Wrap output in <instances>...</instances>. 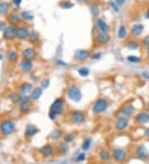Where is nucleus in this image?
I'll return each instance as SVG.
<instances>
[{"label": "nucleus", "instance_id": "obj_52", "mask_svg": "<svg viewBox=\"0 0 149 164\" xmlns=\"http://www.w3.org/2000/svg\"><path fill=\"white\" fill-rule=\"evenodd\" d=\"M147 57L149 58V47H147Z\"/></svg>", "mask_w": 149, "mask_h": 164}, {"label": "nucleus", "instance_id": "obj_45", "mask_svg": "<svg viewBox=\"0 0 149 164\" xmlns=\"http://www.w3.org/2000/svg\"><path fill=\"white\" fill-rule=\"evenodd\" d=\"M56 62L57 65H59V66H61V67H66L68 65L67 62H65L62 61V60H56Z\"/></svg>", "mask_w": 149, "mask_h": 164}, {"label": "nucleus", "instance_id": "obj_27", "mask_svg": "<svg viewBox=\"0 0 149 164\" xmlns=\"http://www.w3.org/2000/svg\"><path fill=\"white\" fill-rule=\"evenodd\" d=\"M127 35H128V31H127L126 26L124 25V24H121V25L118 27L117 37H118V39L124 40L127 37Z\"/></svg>", "mask_w": 149, "mask_h": 164}, {"label": "nucleus", "instance_id": "obj_5", "mask_svg": "<svg viewBox=\"0 0 149 164\" xmlns=\"http://www.w3.org/2000/svg\"><path fill=\"white\" fill-rule=\"evenodd\" d=\"M135 113V107L132 104H125L123 105V107L120 108V110L116 114V118L118 117H126L129 119L130 117L133 115Z\"/></svg>", "mask_w": 149, "mask_h": 164}, {"label": "nucleus", "instance_id": "obj_7", "mask_svg": "<svg viewBox=\"0 0 149 164\" xmlns=\"http://www.w3.org/2000/svg\"><path fill=\"white\" fill-rule=\"evenodd\" d=\"M31 102L32 99L30 95H23L22 96V99L19 102V107H20V111L21 113L24 114H27L30 111H31Z\"/></svg>", "mask_w": 149, "mask_h": 164}, {"label": "nucleus", "instance_id": "obj_36", "mask_svg": "<svg viewBox=\"0 0 149 164\" xmlns=\"http://www.w3.org/2000/svg\"><path fill=\"white\" fill-rule=\"evenodd\" d=\"M78 74L81 77H88L90 74V68L87 66H81L80 68L78 69Z\"/></svg>", "mask_w": 149, "mask_h": 164}, {"label": "nucleus", "instance_id": "obj_17", "mask_svg": "<svg viewBox=\"0 0 149 164\" xmlns=\"http://www.w3.org/2000/svg\"><path fill=\"white\" fill-rule=\"evenodd\" d=\"M33 90V86L29 82H23L18 87V91L23 95H27L28 94H31Z\"/></svg>", "mask_w": 149, "mask_h": 164}, {"label": "nucleus", "instance_id": "obj_30", "mask_svg": "<svg viewBox=\"0 0 149 164\" xmlns=\"http://www.w3.org/2000/svg\"><path fill=\"white\" fill-rule=\"evenodd\" d=\"M10 11V4L5 1L0 2V14L7 15Z\"/></svg>", "mask_w": 149, "mask_h": 164}, {"label": "nucleus", "instance_id": "obj_39", "mask_svg": "<svg viewBox=\"0 0 149 164\" xmlns=\"http://www.w3.org/2000/svg\"><path fill=\"white\" fill-rule=\"evenodd\" d=\"M60 7L62 9H70L74 7V3H72L70 1H63L60 3Z\"/></svg>", "mask_w": 149, "mask_h": 164}, {"label": "nucleus", "instance_id": "obj_20", "mask_svg": "<svg viewBox=\"0 0 149 164\" xmlns=\"http://www.w3.org/2000/svg\"><path fill=\"white\" fill-rule=\"evenodd\" d=\"M39 132V129L36 126V125H27L25 129V136L27 138H32L33 136H35L37 133Z\"/></svg>", "mask_w": 149, "mask_h": 164}, {"label": "nucleus", "instance_id": "obj_18", "mask_svg": "<svg viewBox=\"0 0 149 164\" xmlns=\"http://www.w3.org/2000/svg\"><path fill=\"white\" fill-rule=\"evenodd\" d=\"M20 68H21V70L23 72L28 73V72L32 71V70L33 69V62L32 61H29V60L23 58L21 61V62H20Z\"/></svg>", "mask_w": 149, "mask_h": 164}, {"label": "nucleus", "instance_id": "obj_56", "mask_svg": "<svg viewBox=\"0 0 149 164\" xmlns=\"http://www.w3.org/2000/svg\"><path fill=\"white\" fill-rule=\"evenodd\" d=\"M147 46H148V47H149V40H148V43H147Z\"/></svg>", "mask_w": 149, "mask_h": 164}, {"label": "nucleus", "instance_id": "obj_13", "mask_svg": "<svg viewBox=\"0 0 149 164\" xmlns=\"http://www.w3.org/2000/svg\"><path fill=\"white\" fill-rule=\"evenodd\" d=\"M134 122L137 125H146L149 123V113L148 112H141L136 114L134 117Z\"/></svg>", "mask_w": 149, "mask_h": 164}, {"label": "nucleus", "instance_id": "obj_11", "mask_svg": "<svg viewBox=\"0 0 149 164\" xmlns=\"http://www.w3.org/2000/svg\"><path fill=\"white\" fill-rule=\"evenodd\" d=\"M3 37L8 41H13L17 38V28L13 26H8L3 31Z\"/></svg>", "mask_w": 149, "mask_h": 164}, {"label": "nucleus", "instance_id": "obj_9", "mask_svg": "<svg viewBox=\"0 0 149 164\" xmlns=\"http://www.w3.org/2000/svg\"><path fill=\"white\" fill-rule=\"evenodd\" d=\"M112 157L114 160L117 162H125L127 160L128 153L123 148L117 147V148H114V149L113 150Z\"/></svg>", "mask_w": 149, "mask_h": 164}, {"label": "nucleus", "instance_id": "obj_10", "mask_svg": "<svg viewBox=\"0 0 149 164\" xmlns=\"http://www.w3.org/2000/svg\"><path fill=\"white\" fill-rule=\"evenodd\" d=\"M129 125V119L126 117H118L114 125V129L118 132H123Z\"/></svg>", "mask_w": 149, "mask_h": 164}, {"label": "nucleus", "instance_id": "obj_48", "mask_svg": "<svg viewBox=\"0 0 149 164\" xmlns=\"http://www.w3.org/2000/svg\"><path fill=\"white\" fill-rule=\"evenodd\" d=\"M6 28H7V27H6L5 23L0 22V31H4V29H5Z\"/></svg>", "mask_w": 149, "mask_h": 164}, {"label": "nucleus", "instance_id": "obj_4", "mask_svg": "<svg viewBox=\"0 0 149 164\" xmlns=\"http://www.w3.org/2000/svg\"><path fill=\"white\" fill-rule=\"evenodd\" d=\"M64 110H65V102H64V99L61 97L56 98L50 105V112L56 114L57 116L62 114L64 112Z\"/></svg>", "mask_w": 149, "mask_h": 164}, {"label": "nucleus", "instance_id": "obj_16", "mask_svg": "<svg viewBox=\"0 0 149 164\" xmlns=\"http://www.w3.org/2000/svg\"><path fill=\"white\" fill-rule=\"evenodd\" d=\"M135 154L140 159H147L149 157L148 150L144 145H139L136 147Z\"/></svg>", "mask_w": 149, "mask_h": 164}, {"label": "nucleus", "instance_id": "obj_31", "mask_svg": "<svg viewBox=\"0 0 149 164\" xmlns=\"http://www.w3.org/2000/svg\"><path fill=\"white\" fill-rule=\"evenodd\" d=\"M63 133L61 129H55L54 130L51 131V133H50V138H51L52 140L54 141H57L59 140L63 137Z\"/></svg>", "mask_w": 149, "mask_h": 164}, {"label": "nucleus", "instance_id": "obj_55", "mask_svg": "<svg viewBox=\"0 0 149 164\" xmlns=\"http://www.w3.org/2000/svg\"><path fill=\"white\" fill-rule=\"evenodd\" d=\"M147 79L149 80V74H148V76H147Z\"/></svg>", "mask_w": 149, "mask_h": 164}, {"label": "nucleus", "instance_id": "obj_50", "mask_svg": "<svg viewBox=\"0 0 149 164\" xmlns=\"http://www.w3.org/2000/svg\"><path fill=\"white\" fill-rule=\"evenodd\" d=\"M144 136L146 137V138H148L149 139V127H147L144 131Z\"/></svg>", "mask_w": 149, "mask_h": 164}, {"label": "nucleus", "instance_id": "obj_46", "mask_svg": "<svg viewBox=\"0 0 149 164\" xmlns=\"http://www.w3.org/2000/svg\"><path fill=\"white\" fill-rule=\"evenodd\" d=\"M48 117H49V119H51V121H55V120L57 119V117H58V116L56 115V114H54V113H52V112H50V111H49Z\"/></svg>", "mask_w": 149, "mask_h": 164}, {"label": "nucleus", "instance_id": "obj_19", "mask_svg": "<svg viewBox=\"0 0 149 164\" xmlns=\"http://www.w3.org/2000/svg\"><path fill=\"white\" fill-rule=\"evenodd\" d=\"M96 27L99 32H109L110 31V27L108 23L102 18H97L96 19Z\"/></svg>", "mask_w": 149, "mask_h": 164}, {"label": "nucleus", "instance_id": "obj_33", "mask_svg": "<svg viewBox=\"0 0 149 164\" xmlns=\"http://www.w3.org/2000/svg\"><path fill=\"white\" fill-rule=\"evenodd\" d=\"M92 141H93V139L92 138H90V137H87V138H85L84 139V141L82 143L81 145V148L83 151L84 152H86L90 148V146L92 144Z\"/></svg>", "mask_w": 149, "mask_h": 164}, {"label": "nucleus", "instance_id": "obj_44", "mask_svg": "<svg viewBox=\"0 0 149 164\" xmlns=\"http://www.w3.org/2000/svg\"><path fill=\"white\" fill-rule=\"evenodd\" d=\"M86 158V156H85V153H80L78 157H77V158H76V161L78 162H84Z\"/></svg>", "mask_w": 149, "mask_h": 164}, {"label": "nucleus", "instance_id": "obj_35", "mask_svg": "<svg viewBox=\"0 0 149 164\" xmlns=\"http://www.w3.org/2000/svg\"><path fill=\"white\" fill-rule=\"evenodd\" d=\"M21 18L26 22H30V21H32L34 18L33 14L31 12L29 11H23L22 13H21Z\"/></svg>", "mask_w": 149, "mask_h": 164}, {"label": "nucleus", "instance_id": "obj_24", "mask_svg": "<svg viewBox=\"0 0 149 164\" xmlns=\"http://www.w3.org/2000/svg\"><path fill=\"white\" fill-rule=\"evenodd\" d=\"M8 23L10 24L11 26H13V27H16V26H18L21 23V18L16 13H11L8 16Z\"/></svg>", "mask_w": 149, "mask_h": 164}, {"label": "nucleus", "instance_id": "obj_21", "mask_svg": "<svg viewBox=\"0 0 149 164\" xmlns=\"http://www.w3.org/2000/svg\"><path fill=\"white\" fill-rule=\"evenodd\" d=\"M144 31V26L142 23H135L131 28V33L133 37H140Z\"/></svg>", "mask_w": 149, "mask_h": 164}, {"label": "nucleus", "instance_id": "obj_53", "mask_svg": "<svg viewBox=\"0 0 149 164\" xmlns=\"http://www.w3.org/2000/svg\"><path fill=\"white\" fill-rule=\"evenodd\" d=\"M78 2H80V3H84V2H86V1H88V0H77Z\"/></svg>", "mask_w": 149, "mask_h": 164}, {"label": "nucleus", "instance_id": "obj_29", "mask_svg": "<svg viewBox=\"0 0 149 164\" xmlns=\"http://www.w3.org/2000/svg\"><path fill=\"white\" fill-rule=\"evenodd\" d=\"M99 157L100 160L103 162H109L110 161V158H111L110 153L106 149V148H102V149L99 151Z\"/></svg>", "mask_w": 149, "mask_h": 164}, {"label": "nucleus", "instance_id": "obj_49", "mask_svg": "<svg viewBox=\"0 0 149 164\" xmlns=\"http://www.w3.org/2000/svg\"><path fill=\"white\" fill-rule=\"evenodd\" d=\"M22 3V0H13V3L15 6H19Z\"/></svg>", "mask_w": 149, "mask_h": 164}, {"label": "nucleus", "instance_id": "obj_23", "mask_svg": "<svg viewBox=\"0 0 149 164\" xmlns=\"http://www.w3.org/2000/svg\"><path fill=\"white\" fill-rule=\"evenodd\" d=\"M42 94H43V89L41 86L40 87H35L32 91V93L30 94V97H31L32 100L33 101H37L42 97Z\"/></svg>", "mask_w": 149, "mask_h": 164}, {"label": "nucleus", "instance_id": "obj_26", "mask_svg": "<svg viewBox=\"0 0 149 164\" xmlns=\"http://www.w3.org/2000/svg\"><path fill=\"white\" fill-rule=\"evenodd\" d=\"M57 148H58V152H59V153L62 156L66 155V154L69 153V151H70V147H69V145H68L67 143H65V142H61V143H60Z\"/></svg>", "mask_w": 149, "mask_h": 164}, {"label": "nucleus", "instance_id": "obj_40", "mask_svg": "<svg viewBox=\"0 0 149 164\" xmlns=\"http://www.w3.org/2000/svg\"><path fill=\"white\" fill-rule=\"evenodd\" d=\"M90 11H91V13L93 14L94 17H98V15L99 14V9L97 4L90 5Z\"/></svg>", "mask_w": 149, "mask_h": 164}, {"label": "nucleus", "instance_id": "obj_1", "mask_svg": "<svg viewBox=\"0 0 149 164\" xmlns=\"http://www.w3.org/2000/svg\"><path fill=\"white\" fill-rule=\"evenodd\" d=\"M67 96L70 100L75 102V103H78L83 98V95H82L80 88L78 85H71L68 88Z\"/></svg>", "mask_w": 149, "mask_h": 164}, {"label": "nucleus", "instance_id": "obj_22", "mask_svg": "<svg viewBox=\"0 0 149 164\" xmlns=\"http://www.w3.org/2000/svg\"><path fill=\"white\" fill-rule=\"evenodd\" d=\"M40 153L43 157L47 158L53 154L54 153V147L51 144H47L40 149Z\"/></svg>", "mask_w": 149, "mask_h": 164}, {"label": "nucleus", "instance_id": "obj_14", "mask_svg": "<svg viewBox=\"0 0 149 164\" xmlns=\"http://www.w3.org/2000/svg\"><path fill=\"white\" fill-rule=\"evenodd\" d=\"M111 37L110 36L109 32H99L95 35V41L96 43L99 45H105L108 43H110Z\"/></svg>", "mask_w": 149, "mask_h": 164}, {"label": "nucleus", "instance_id": "obj_51", "mask_svg": "<svg viewBox=\"0 0 149 164\" xmlns=\"http://www.w3.org/2000/svg\"><path fill=\"white\" fill-rule=\"evenodd\" d=\"M145 17H146V18L149 19V8L147 9V10L146 13H145Z\"/></svg>", "mask_w": 149, "mask_h": 164}, {"label": "nucleus", "instance_id": "obj_42", "mask_svg": "<svg viewBox=\"0 0 149 164\" xmlns=\"http://www.w3.org/2000/svg\"><path fill=\"white\" fill-rule=\"evenodd\" d=\"M102 55H103V54H102V52H100V51H96L95 53L91 54L90 59H92L93 61H98V60L101 58Z\"/></svg>", "mask_w": 149, "mask_h": 164}, {"label": "nucleus", "instance_id": "obj_43", "mask_svg": "<svg viewBox=\"0 0 149 164\" xmlns=\"http://www.w3.org/2000/svg\"><path fill=\"white\" fill-rule=\"evenodd\" d=\"M50 80L49 79H43L41 82V87L43 89V90H46L47 89L49 86H50Z\"/></svg>", "mask_w": 149, "mask_h": 164}, {"label": "nucleus", "instance_id": "obj_47", "mask_svg": "<svg viewBox=\"0 0 149 164\" xmlns=\"http://www.w3.org/2000/svg\"><path fill=\"white\" fill-rule=\"evenodd\" d=\"M114 2H115L118 6H120V7H121V6L125 4V3H126V0H114Z\"/></svg>", "mask_w": 149, "mask_h": 164}, {"label": "nucleus", "instance_id": "obj_54", "mask_svg": "<svg viewBox=\"0 0 149 164\" xmlns=\"http://www.w3.org/2000/svg\"><path fill=\"white\" fill-rule=\"evenodd\" d=\"M3 56L2 55V54L0 53V61H1V60H3Z\"/></svg>", "mask_w": 149, "mask_h": 164}, {"label": "nucleus", "instance_id": "obj_3", "mask_svg": "<svg viewBox=\"0 0 149 164\" xmlns=\"http://www.w3.org/2000/svg\"><path fill=\"white\" fill-rule=\"evenodd\" d=\"M15 129H16V125L11 119H4L0 123V132L3 135H10L14 133Z\"/></svg>", "mask_w": 149, "mask_h": 164}, {"label": "nucleus", "instance_id": "obj_8", "mask_svg": "<svg viewBox=\"0 0 149 164\" xmlns=\"http://www.w3.org/2000/svg\"><path fill=\"white\" fill-rule=\"evenodd\" d=\"M90 51L86 49H77L75 51L73 55V58L76 62H85L89 58H90Z\"/></svg>", "mask_w": 149, "mask_h": 164}, {"label": "nucleus", "instance_id": "obj_41", "mask_svg": "<svg viewBox=\"0 0 149 164\" xmlns=\"http://www.w3.org/2000/svg\"><path fill=\"white\" fill-rule=\"evenodd\" d=\"M109 5L111 8V9H113V11H114L115 13H118L120 11V6H118L114 1H110Z\"/></svg>", "mask_w": 149, "mask_h": 164}, {"label": "nucleus", "instance_id": "obj_34", "mask_svg": "<svg viewBox=\"0 0 149 164\" xmlns=\"http://www.w3.org/2000/svg\"><path fill=\"white\" fill-rule=\"evenodd\" d=\"M22 96L23 95H21L19 93H17V92H13L12 94H10V95H9V99L12 101V103H13V104H19L20 100L22 99Z\"/></svg>", "mask_w": 149, "mask_h": 164}, {"label": "nucleus", "instance_id": "obj_37", "mask_svg": "<svg viewBox=\"0 0 149 164\" xmlns=\"http://www.w3.org/2000/svg\"><path fill=\"white\" fill-rule=\"evenodd\" d=\"M127 61L132 64H137V63L141 62V58L135 55H129L127 57Z\"/></svg>", "mask_w": 149, "mask_h": 164}, {"label": "nucleus", "instance_id": "obj_2", "mask_svg": "<svg viewBox=\"0 0 149 164\" xmlns=\"http://www.w3.org/2000/svg\"><path fill=\"white\" fill-rule=\"evenodd\" d=\"M109 108V102L105 98H99L94 103L92 107V113L94 114H100L107 110Z\"/></svg>", "mask_w": 149, "mask_h": 164}, {"label": "nucleus", "instance_id": "obj_25", "mask_svg": "<svg viewBox=\"0 0 149 164\" xmlns=\"http://www.w3.org/2000/svg\"><path fill=\"white\" fill-rule=\"evenodd\" d=\"M6 58L8 59L9 62L16 63L18 61V55L16 51L10 49L6 52Z\"/></svg>", "mask_w": 149, "mask_h": 164}, {"label": "nucleus", "instance_id": "obj_15", "mask_svg": "<svg viewBox=\"0 0 149 164\" xmlns=\"http://www.w3.org/2000/svg\"><path fill=\"white\" fill-rule=\"evenodd\" d=\"M22 55H23L24 59L29 60V61H32V62H33L37 57V51L33 47H27V48H25L23 51Z\"/></svg>", "mask_w": 149, "mask_h": 164}, {"label": "nucleus", "instance_id": "obj_38", "mask_svg": "<svg viewBox=\"0 0 149 164\" xmlns=\"http://www.w3.org/2000/svg\"><path fill=\"white\" fill-rule=\"evenodd\" d=\"M63 139H64V142L67 143V144H70V143H72V142L75 140V135L74 133H67L63 135Z\"/></svg>", "mask_w": 149, "mask_h": 164}, {"label": "nucleus", "instance_id": "obj_28", "mask_svg": "<svg viewBox=\"0 0 149 164\" xmlns=\"http://www.w3.org/2000/svg\"><path fill=\"white\" fill-rule=\"evenodd\" d=\"M28 41L29 43H32V44H36L39 42L40 39V34L37 32V31L35 30H32V32H30V34L28 36Z\"/></svg>", "mask_w": 149, "mask_h": 164}, {"label": "nucleus", "instance_id": "obj_6", "mask_svg": "<svg viewBox=\"0 0 149 164\" xmlns=\"http://www.w3.org/2000/svg\"><path fill=\"white\" fill-rule=\"evenodd\" d=\"M70 121L74 125H82L85 122V114L81 110H73L70 114Z\"/></svg>", "mask_w": 149, "mask_h": 164}, {"label": "nucleus", "instance_id": "obj_12", "mask_svg": "<svg viewBox=\"0 0 149 164\" xmlns=\"http://www.w3.org/2000/svg\"><path fill=\"white\" fill-rule=\"evenodd\" d=\"M30 31L28 26L21 25L17 28V38L19 40H26L28 38Z\"/></svg>", "mask_w": 149, "mask_h": 164}, {"label": "nucleus", "instance_id": "obj_32", "mask_svg": "<svg viewBox=\"0 0 149 164\" xmlns=\"http://www.w3.org/2000/svg\"><path fill=\"white\" fill-rule=\"evenodd\" d=\"M126 47L129 51H136L140 47V45H139V43L135 40H129L126 43Z\"/></svg>", "mask_w": 149, "mask_h": 164}]
</instances>
